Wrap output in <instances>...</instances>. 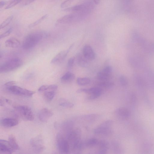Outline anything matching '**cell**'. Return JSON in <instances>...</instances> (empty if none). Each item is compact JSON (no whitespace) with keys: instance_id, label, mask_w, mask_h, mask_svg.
<instances>
[{"instance_id":"cell-6","label":"cell","mask_w":154,"mask_h":154,"mask_svg":"<svg viewBox=\"0 0 154 154\" xmlns=\"http://www.w3.org/2000/svg\"><path fill=\"white\" fill-rule=\"evenodd\" d=\"M56 143L57 148L61 153H67L69 152L70 146L69 143L62 134H58L57 135Z\"/></svg>"},{"instance_id":"cell-18","label":"cell","mask_w":154,"mask_h":154,"mask_svg":"<svg viewBox=\"0 0 154 154\" xmlns=\"http://www.w3.org/2000/svg\"><path fill=\"white\" fill-rule=\"evenodd\" d=\"M18 120L13 118H6L1 121V124L5 127H11L16 126L18 124Z\"/></svg>"},{"instance_id":"cell-22","label":"cell","mask_w":154,"mask_h":154,"mask_svg":"<svg viewBox=\"0 0 154 154\" xmlns=\"http://www.w3.org/2000/svg\"><path fill=\"white\" fill-rule=\"evenodd\" d=\"M83 55L78 54L76 56V61L78 65L82 67H86L88 65V61Z\"/></svg>"},{"instance_id":"cell-46","label":"cell","mask_w":154,"mask_h":154,"mask_svg":"<svg viewBox=\"0 0 154 154\" xmlns=\"http://www.w3.org/2000/svg\"><path fill=\"white\" fill-rule=\"evenodd\" d=\"M0 106H3L4 104V101H3V100L2 99H0Z\"/></svg>"},{"instance_id":"cell-33","label":"cell","mask_w":154,"mask_h":154,"mask_svg":"<svg viewBox=\"0 0 154 154\" xmlns=\"http://www.w3.org/2000/svg\"><path fill=\"white\" fill-rule=\"evenodd\" d=\"M59 105L64 107L71 108L74 106V104L71 102L64 100L59 103Z\"/></svg>"},{"instance_id":"cell-10","label":"cell","mask_w":154,"mask_h":154,"mask_svg":"<svg viewBox=\"0 0 154 154\" xmlns=\"http://www.w3.org/2000/svg\"><path fill=\"white\" fill-rule=\"evenodd\" d=\"M82 92L88 94V98L92 100L99 97L102 92V89L99 87H94L89 88H82Z\"/></svg>"},{"instance_id":"cell-13","label":"cell","mask_w":154,"mask_h":154,"mask_svg":"<svg viewBox=\"0 0 154 154\" xmlns=\"http://www.w3.org/2000/svg\"><path fill=\"white\" fill-rule=\"evenodd\" d=\"M73 46V44H72L66 50L58 53L52 59L51 63L56 64L62 62L65 58Z\"/></svg>"},{"instance_id":"cell-12","label":"cell","mask_w":154,"mask_h":154,"mask_svg":"<svg viewBox=\"0 0 154 154\" xmlns=\"http://www.w3.org/2000/svg\"><path fill=\"white\" fill-rule=\"evenodd\" d=\"M112 70V68L111 66H106L102 70L97 73V79L100 81L108 80L110 77Z\"/></svg>"},{"instance_id":"cell-23","label":"cell","mask_w":154,"mask_h":154,"mask_svg":"<svg viewBox=\"0 0 154 154\" xmlns=\"http://www.w3.org/2000/svg\"><path fill=\"white\" fill-rule=\"evenodd\" d=\"M75 75L72 73L67 72L61 78V81L64 83H68L72 82L75 79Z\"/></svg>"},{"instance_id":"cell-2","label":"cell","mask_w":154,"mask_h":154,"mask_svg":"<svg viewBox=\"0 0 154 154\" xmlns=\"http://www.w3.org/2000/svg\"><path fill=\"white\" fill-rule=\"evenodd\" d=\"M91 10L73 12L65 15L58 19L56 21L57 24H69L81 21L85 19L89 14Z\"/></svg>"},{"instance_id":"cell-38","label":"cell","mask_w":154,"mask_h":154,"mask_svg":"<svg viewBox=\"0 0 154 154\" xmlns=\"http://www.w3.org/2000/svg\"><path fill=\"white\" fill-rule=\"evenodd\" d=\"M119 81L121 84L123 86L126 85L128 83L126 78L124 76H121L119 78Z\"/></svg>"},{"instance_id":"cell-36","label":"cell","mask_w":154,"mask_h":154,"mask_svg":"<svg viewBox=\"0 0 154 154\" xmlns=\"http://www.w3.org/2000/svg\"><path fill=\"white\" fill-rule=\"evenodd\" d=\"M75 0H65L61 4L60 6L62 8H66L69 7V6Z\"/></svg>"},{"instance_id":"cell-39","label":"cell","mask_w":154,"mask_h":154,"mask_svg":"<svg viewBox=\"0 0 154 154\" xmlns=\"http://www.w3.org/2000/svg\"><path fill=\"white\" fill-rule=\"evenodd\" d=\"M12 30V27L9 28L7 30L0 35V39L3 38L9 35L11 33Z\"/></svg>"},{"instance_id":"cell-5","label":"cell","mask_w":154,"mask_h":154,"mask_svg":"<svg viewBox=\"0 0 154 154\" xmlns=\"http://www.w3.org/2000/svg\"><path fill=\"white\" fill-rule=\"evenodd\" d=\"M15 110L25 119L32 121L34 119L33 113L29 106L25 105H17L14 106Z\"/></svg>"},{"instance_id":"cell-28","label":"cell","mask_w":154,"mask_h":154,"mask_svg":"<svg viewBox=\"0 0 154 154\" xmlns=\"http://www.w3.org/2000/svg\"><path fill=\"white\" fill-rule=\"evenodd\" d=\"M90 82V79L88 77H79L76 80L78 85L80 86H84L89 84Z\"/></svg>"},{"instance_id":"cell-31","label":"cell","mask_w":154,"mask_h":154,"mask_svg":"<svg viewBox=\"0 0 154 154\" xmlns=\"http://www.w3.org/2000/svg\"><path fill=\"white\" fill-rule=\"evenodd\" d=\"M98 142L95 138H91L88 139L85 143V145L88 147H91L97 145Z\"/></svg>"},{"instance_id":"cell-17","label":"cell","mask_w":154,"mask_h":154,"mask_svg":"<svg viewBox=\"0 0 154 154\" xmlns=\"http://www.w3.org/2000/svg\"><path fill=\"white\" fill-rule=\"evenodd\" d=\"M83 54L89 61L95 59V53L92 47L90 45H85L83 49Z\"/></svg>"},{"instance_id":"cell-20","label":"cell","mask_w":154,"mask_h":154,"mask_svg":"<svg viewBox=\"0 0 154 154\" xmlns=\"http://www.w3.org/2000/svg\"><path fill=\"white\" fill-rule=\"evenodd\" d=\"M115 114L118 117L122 119H126L129 116V111L124 107H120L117 109L115 111Z\"/></svg>"},{"instance_id":"cell-29","label":"cell","mask_w":154,"mask_h":154,"mask_svg":"<svg viewBox=\"0 0 154 154\" xmlns=\"http://www.w3.org/2000/svg\"><path fill=\"white\" fill-rule=\"evenodd\" d=\"M73 123L72 121H68L65 122L63 125V128L65 131L68 132L72 130Z\"/></svg>"},{"instance_id":"cell-41","label":"cell","mask_w":154,"mask_h":154,"mask_svg":"<svg viewBox=\"0 0 154 154\" xmlns=\"http://www.w3.org/2000/svg\"><path fill=\"white\" fill-rule=\"evenodd\" d=\"M112 146L113 149L115 152L119 151V146L117 143L114 142L113 143Z\"/></svg>"},{"instance_id":"cell-16","label":"cell","mask_w":154,"mask_h":154,"mask_svg":"<svg viewBox=\"0 0 154 154\" xmlns=\"http://www.w3.org/2000/svg\"><path fill=\"white\" fill-rule=\"evenodd\" d=\"M14 151L8 141L3 140H0V152L1 153L11 154Z\"/></svg>"},{"instance_id":"cell-45","label":"cell","mask_w":154,"mask_h":154,"mask_svg":"<svg viewBox=\"0 0 154 154\" xmlns=\"http://www.w3.org/2000/svg\"><path fill=\"white\" fill-rule=\"evenodd\" d=\"M94 2L96 5H98L100 2V0H93Z\"/></svg>"},{"instance_id":"cell-43","label":"cell","mask_w":154,"mask_h":154,"mask_svg":"<svg viewBox=\"0 0 154 154\" xmlns=\"http://www.w3.org/2000/svg\"><path fill=\"white\" fill-rule=\"evenodd\" d=\"M36 0H26L23 3V5H26L34 2Z\"/></svg>"},{"instance_id":"cell-35","label":"cell","mask_w":154,"mask_h":154,"mask_svg":"<svg viewBox=\"0 0 154 154\" xmlns=\"http://www.w3.org/2000/svg\"><path fill=\"white\" fill-rule=\"evenodd\" d=\"M22 0H12L10 1L8 5L6 7L5 9H8L16 5Z\"/></svg>"},{"instance_id":"cell-8","label":"cell","mask_w":154,"mask_h":154,"mask_svg":"<svg viewBox=\"0 0 154 154\" xmlns=\"http://www.w3.org/2000/svg\"><path fill=\"white\" fill-rule=\"evenodd\" d=\"M30 143L33 149L36 152H41L45 149L43 140L41 135L32 138L30 140Z\"/></svg>"},{"instance_id":"cell-4","label":"cell","mask_w":154,"mask_h":154,"mask_svg":"<svg viewBox=\"0 0 154 154\" xmlns=\"http://www.w3.org/2000/svg\"><path fill=\"white\" fill-rule=\"evenodd\" d=\"M112 124V120H106L95 128L94 132L97 134L109 135L112 132L111 127Z\"/></svg>"},{"instance_id":"cell-15","label":"cell","mask_w":154,"mask_h":154,"mask_svg":"<svg viewBox=\"0 0 154 154\" xmlns=\"http://www.w3.org/2000/svg\"><path fill=\"white\" fill-rule=\"evenodd\" d=\"M53 113L49 109L44 108L41 109L38 113L39 120L42 122H46L52 116Z\"/></svg>"},{"instance_id":"cell-34","label":"cell","mask_w":154,"mask_h":154,"mask_svg":"<svg viewBox=\"0 0 154 154\" xmlns=\"http://www.w3.org/2000/svg\"><path fill=\"white\" fill-rule=\"evenodd\" d=\"M13 18V16H11L7 18L0 25V28L2 29L7 26L11 22Z\"/></svg>"},{"instance_id":"cell-25","label":"cell","mask_w":154,"mask_h":154,"mask_svg":"<svg viewBox=\"0 0 154 154\" xmlns=\"http://www.w3.org/2000/svg\"><path fill=\"white\" fill-rule=\"evenodd\" d=\"M57 85H44L40 86L38 89V91L40 92L48 91H55L57 89Z\"/></svg>"},{"instance_id":"cell-14","label":"cell","mask_w":154,"mask_h":154,"mask_svg":"<svg viewBox=\"0 0 154 154\" xmlns=\"http://www.w3.org/2000/svg\"><path fill=\"white\" fill-rule=\"evenodd\" d=\"M135 39L139 44L141 45L144 49L147 51L150 52L154 51V44L149 43L144 38H142L139 35H136L135 36Z\"/></svg>"},{"instance_id":"cell-24","label":"cell","mask_w":154,"mask_h":154,"mask_svg":"<svg viewBox=\"0 0 154 154\" xmlns=\"http://www.w3.org/2000/svg\"><path fill=\"white\" fill-rule=\"evenodd\" d=\"M8 141L14 151L19 149V146L14 135L12 134L9 135Z\"/></svg>"},{"instance_id":"cell-42","label":"cell","mask_w":154,"mask_h":154,"mask_svg":"<svg viewBox=\"0 0 154 154\" xmlns=\"http://www.w3.org/2000/svg\"><path fill=\"white\" fill-rule=\"evenodd\" d=\"M15 83V82L14 81H11L6 83L4 85L7 88L11 86L12 85H14Z\"/></svg>"},{"instance_id":"cell-9","label":"cell","mask_w":154,"mask_h":154,"mask_svg":"<svg viewBox=\"0 0 154 154\" xmlns=\"http://www.w3.org/2000/svg\"><path fill=\"white\" fill-rule=\"evenodd\" d=\"M92 8L91 3L88 2L82 4L75 5L64 9L65 11L72 13L91 10Z\"/></svg>"},{"instance_id":"cell-27","label":"cell","mask_w":154,"mask_h":154,"mask_svg":"<svg viewBox=\"0 0 154 154\" xmlns=\"http://www.w3.org/2000/svg\"><path fill=\"white\" fill-rule=\"evenodd\" d=\"M99 87L102 88H111L114 85L113 82L107 81H100L98 84Z\"/></svg>"},{"instance_id":"cell-37","label":"cell","mask_w":154,"mask_h":154,"mask_svg":"<svg viewBox=\"0 0 154 154\" xmlns=\"http://www.w3.org/2000/svg\"><path fill=\"white\" fill-rule=\"evenodd\" d=\"M97 118V116L94 114H92L86 115L84 117L85 119L88 120L92 121L95 119Z\"/></svg>"},{"instance_id":"cell-11","label":"cell","mask_w":154,"mask_h":154,"mask_svg":"<svg viewBox=\"0 0 154 154\" xmlns=\"http://www.w3.org/2000/svg\"><path fill=\"white\" fill-rule=\"evenodd\" d=\"M80 131L79 129L71 131L67 133L66 139L71 147L77 140L80 139Z\"/></svg>"},{"instance_id":"cell-7","label":"cell","mask_w":154,"mask_h":154,"mask_svg":"<svg viewBox=\"0 0 154 154\" xmlns=\"http://www.w3.org/2000/svg\"><path fill=\"white\" fill-rule=\"evenodd\" d=\"M8 90L11 93L18 95L32 97L35 93L34 91L29 90L14 85L7 88Z\"/></svg>"},{"instance_id":"cell-21","label":"cell","mask_w":154,"mask_h":154,"mask_svg":"<svg viewBox=\"0 0 154 154\" xmlns=\"http://www.w3.org/2000/svg\"><path fill=\"white\" fill-rule=\"evenodd\" d=\"M20 45V41L14 38H11L7 40L5 42V46L8 47L16 48Z\"/></svg>"},{"instance_id":"cell-19","label":"cell","mask_w":154,"mask_h":154,"mask_svg":"<svg viewBox=\"0 0 154 154\" xmlns=\"http://www.w3.org/2000/svg\"><path fill=\"white\" fill-rule=\"evenodd\" d=\"M99 149L97 153L104 154L107 153L109 147V143L106 141L104 140L98 141L97 144Z\"/></svg>"},{"instance_id":"cell-26","label":"cell","mask_w":154,"mask_h":154,"mask_svg":"<svg viewBox=\"0 0 154 154\" xmlns=\"http://www.w3.org/2000/svg\"><path fill=\"white\" fill-rule=\"evenodd\" d=\"M84 145L85 144L80 139L76 142L71 148L76 152H78L82 150Z\"/></svg>"},{"instance_id":"cell-40","label":"cell","mask_w":154,"mask_h":154,"mask_svg":"<svg viewBox=\"0 0 154 154\" xmlns=\"http://www.w3.org/2000/svg\"><path fill=\"white\" fill-rule=\"evenodd\" d=\"M75 61V59L74 57H71L68 60L67 66L68 68H71L73 65Z\"/></svg>"},{"instance_id":"cell-30","label":"cell","mask_w":154,"mask_h":154,"mask_svg":"<svg viewBox=\"0 0 154 154\" xmlns=\"http://www.w3.org/2000/svg\"><path fill=\"white\" fill-rule=\"evenodd\" d=\"M55 94V91H45L44 93L45 98L48 101H51L54 97Z\"/></svg>"},{"instance_id":"cell-3","label":"cell","mask_w":154,"mask_h":154,"mask_svg":"<svg viewBox=\"0 0 154 154\" xmlns=\"http://www.w3.org/2000/svg\"><path fill=\"white\" fill-rule=\"evenodd\" d=\"M23 63L22 60L19 58L10 59L0 65V73L9 72L16 69L21 66Z\"/></svg>"},{"instance_id":"cell-44","label":"cell","mask_w":154,"mask_h":154,"mask_svg":"<svg viewBox=\"0 0 154 154\" xmlns=\"http://www.w3.org/2000/svg\"><path fill=\"white\" fill-rule=\"evenodd\" d=\"M6 3V2L4 1H1L0 2V8H1L2 7H3L5 4Z\"/></svg>"},{"instance_id":"cell-1","label":"cell","mask_w":154,"mask_h":154,"mask_svg":"<svg viewBox=\"0 0 154 154\" xmlns=\"http://www.w3.org/2000/svg\"><path fill=\"white\" fill-rule=\"evenodd\" d=\"M48 33L44 31H38L31 32L24 38L23 42V47L26 49H31L35 46Z\"/></svg>"},{"instance_id":"cell-32","label":"cell","mask_w":154,"mask_h":154,"mask_svg":"<svg viewBox=\"0 0 154 154\" xmlns=\"http://www.w3.org/2000/svg\"><path fill=\"white\" fill-rule=\"evenodd\" d=\"M48 16L47 14H45V15L42 16L41 17L38 19L37 20L35 21V22L30 24L28 26L29 28H32L35 26L37 25L39 23H40L42 21L44 20Z\"/></svg>"}]
</instances>
